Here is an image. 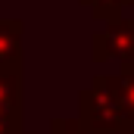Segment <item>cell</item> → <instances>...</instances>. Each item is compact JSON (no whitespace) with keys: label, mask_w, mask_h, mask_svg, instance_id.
Listing matches in <instances>:
<instances>
[{"label":"cell","mask_w":134,"mask_h":134,"mask_svg":"<svg viewBox=\"0 0 134 134\" xmlns=\"http://www.w3.org/2000/svg\"><path fill=\"white\" fill-rule=\"evenodd\" d=\"M19 134H25V131H19Z\"/></svg>","instance_id":"9c48e42d"},{"label":"cell","mask_w":134,"mask_h":134,"mask_svg":"<svg viewBox=\"0 0 134 134\" xmlns=\"http://www.w3.org/2000/svg\"><path fill=\"white\" fill-rule=\"evenodd\" d=\"M81 3H87L97 19H115V16H122L125 6H131L134 0H81Z\"/></svg>","instance_id":"8992f818"},{"label":"cell","mask_w":134,"mask_h":134,"mask_svg":"<svg viewBox=\"0 0 134 134\" xmlns=\"http://www.w3.org/2000/svg\"><path fill=\"white\" fill-rule=\"evenodd\" d=\"M122 59L134 63V19H109V25L103 31L94 34V59Z\"/></svg>","instance_id":"7a4b0ae2"},{"label":"cell","mask_w":134,"mask_h":134,"mask_svg":"<svg viewBox=\"0 0 134 134\" xmlns=\"http://www.w3.org/2000/svg\"><path fill=\"white\" fill-rule=\"evenodd\" d=\"M22 131V75L19 66H0V134Z\"/></svg>","instance_id":"3957f363"},{"label":"cell","mask_w":134,"mask_h":134,"mask_svg":"<svg viewBox=\"0 0 134 134\" xmlns=\"http://www.w3.org/2000/svg\"><path fill=\"white\" fill-rule=\"evenodd\" d=\"M109 81H112L119 100L125 106V112L134 115V63H122V72L119 75H109Z\"/></svg>","instance_id":"5b68a950"},{"label":"cell","mask_w":134,"mask_h":134,"mask_svg":"<svg viewBox=\"0 0 134 134\" xmlns=\"http://www.w3.org/2000/svg\"><path fill=\"white\" fill-rule=\"evenodd\" d=\"M125 134H134V131H125Z\"/></svg>","instance_id":"ba28073f"},{"label":"cell","mask_w":134,"mask_h":134,"mask_svg":"<svg viewBox=\"0 0 134 134\" xmlns=\"http://www.w3.org/2000/svg\"><path fill=\"white\" fill-rule=\"evenodd\" d=\"M78 122L94 134H125V131H134V115L125 112V106L119 100L109 75H97L91 81L87 91H81L78 97Z\"/></svg>","instance_id":"6da1fadb"},{"label":"cell","mask_w":134,"mask_h":134,"mask_svg":"<svg viewBox=\"0 0 134 134\" xmlns=\"http://www.w3.org/2000/svg\"><path fill=\"white\" fill-rule=\"evenodd\" d=\"M50 134H94V131H87L78 119H53L50 122Z\"/></svg>","instance_id":"52a82bcc"},{"label":"cell","mask_w":134,"mask_h":134,"mask_svg":"<svg viewBox=\"0 0 134 134\" xmlns=\"http://www.w3.org/2000/svg\"><path fill=\"white\" fill-rule=\"evenodd\" d=\"M22 59V22L0 19V66H19Z\"/></svg>","instance_id":"277c9868"}]
</instances>
